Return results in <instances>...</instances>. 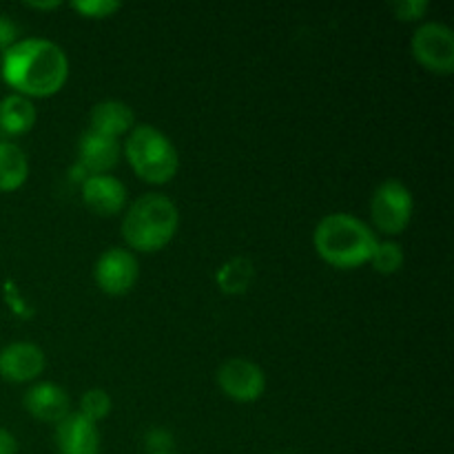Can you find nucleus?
Returning a JSON list of instances; mask_svg holds the SVG:
<instances>
[{
  "label": "nucleus",
  "instance_id": "obj_2",
  "mask_svg": "<svg viewBox=\"0 0 454 454\" xmlns=\"http://www.w3.org/2000/svg\"><path fill=\"white\" fill-rule=\"evenodd\" d=\"M313 244L319 257L335 269H357L371 262L377 238L359 217L331 213L315 229Z\"/></svg>",
  "mask_w": 454,
  "mask_h": 454
},
{
  "label": "nucleus",
  "instance_id": "obj_19",
  "mask_svg": "<svg viewBox=\"0 0 454 454\" xmlns=\"http://www.w3.org/2000/svg\"><path fill=\"white\" fill-rule=\"evenodd\" d=\"M111 406H114V403H111V397L106 390L91 388L82 395V399H80V415L87 417L93 424H98V421L105 419V417L109 415Z\"/></svg>",
  "mask_w": 454,
  "mask_h": 454
},
{
  "label": "nucleus",
  "instance_id": "obj_22",
  "mask_svg": "<svg viewBox=\"0 0 454 454\" xmlns=\"http://www.w3.org/2000/svg\"><path fill=\"white\" fill-rule=\"evenodd\" d=\"M146 446H149L151 454L155 452H168V448L173 446V437L162 428H155L146 434Z\"/></svg>",
  "mask_w": 454,
  "mask_h": 454
},
{
  "label": "nucleus",
  "instance_id": "obj_11",
  "mask_svg": "<svg viewBox=\"0 0 454 454\" xmlns=\"http://www.w3.org/2000/svg\"><path fill=\"white\" fill-rule=\"evenodd\" d=\"M25 408L35 419L49 421V424H60L71 412V399L58 384L43 381V384L31 386L25 393Z\"/></svg>",
  "mask_w": 454,
  "mask_h": 454
},
{
  "label": "nucleus",
  "instance_id": "obj_16",
  "mask_svg": "<svg viewBox=\"0 0 454 454\" xmlns=\"http://www.w3.org/2000/svg\"><path fill=\"white\" fill-rule=\"evenodd\" d=\"M29 177V160L13 142H0V193L18 191Z\"/></svg>",
  "mask_w": 454,
  "mask_h": 454
},
{
  "label": "nucleus",
  "instance_id": "obj_14",
  "mask_svg": "<svg viewBox=\"0 0 454 454\" xmlns=\"http://www.w3.org/2000/svg\"><path fill=\"white\" fill-rule=\"evenodd\" d=\"M133 124H136V115L131 106L122 100L98 102L91 109V131L102 133V136L118 140V136L131 131Z\"/></svg>",
  "mask_w": 454,
  "mask_h": 454
},
{
  "label": "nucleus",
  "instance_id": "obj_26",
  "mask_svg": "<svg viewBox=\"0 0 454 454\" xmlns=\"http://www.w3.org/2000/svg\"><path fill=\"white\" fill-rule=\"evenodd\" d=\"M155 454H171V452H155Z\"/></svg>",
  "mask_w": 454,
  "mask_h": 454
},
{
  "label": "nucleus",
  "instance_id": "obj_23",
  "mask_svg": "<svg viewBox=\"0 0 454 454\" xmlns=\"http://www.w3.org/2000/svg\"><path fill=\"white\" fill-rule=\"evenodd\" d=\"M16 43H18L16 22L7 16H0V51H7V49Z\"/></svg>",
  "mask_w": 454,
  "mask_h": 454
},
{
  "label": "nucleus",
  "instance_id": "obj_15",
  "mask_svg": "<svg viewBox=\"0 0 454 454\" xmlns=\"http://www.w3.org/2000/svg\"><path fill=\"white\" fill-rule=\"evenodd\" d=\"M35 106L29 98L12 93L0 100V129L9 136H22L35 124Z\"/></svg>",
  "mask_w": 454,
  "mask_h": 454
},
{
  "label": "nucleus",
  "instance_id": "obj_3",
  "mask_svg": "<svg viewBox=\"0 0 454 454\" xmlns=\"http://www.w3.org/2000/svg\"><path fill=\"white\" fill-rule=\"evenodd\" d=\"M180 213L176 202L162 193H146L129 207L122 220V235L136 251L151 253L167 247L177 233Z\"/></svg>",
  "mask_w": 454,
  "mask_h": 454
},
{
  "label": "nucleus",
  "instance_id": "obj_9",
  "mask_svg": "<svg viewBox=\"0 0 454 454\" xmlns=\"http://www.w3.org/2000/svg\"><path fill=\"white\" fill-rule=\"evenodd\" d=\"M44 353L40 346L29 341H16L0 353V377L13 384L35 380L44 371Z\"/></svg>",
  "mask_w": 454,
  "mask_h": 454
},
{
  "label": "nucleus",
  "instance_id": "obj_1",
  "mask_svg": "<svg viewBox=\"0 0 454 454\" xmlns=\"http://www.w3.org/2000/svg\"><path fill=\"white\" fill-rule=\"evenodd\" d=\"M0 74L20 96L47 98L60 91L69 78V60L51 40L25 38L3 53Z\"/></svg>",
  "mask_w": 454,
  "mask_h": 454
},
{
  "label": "nucleus",
  "instance_id": "obj_18",
  "mask_svg": "<svg viewBox=\"0 0 454 454\" xmlns=\"http://www.w3.org/2000/svg\"><path fill=\"white\" fill-rule=\"evenodd\" d=\"M371 264L377 273L393 275L403 266V251L395 242H377L375 253L371 257Z\"/></svg>",
  "mask_w": 454,
  "mask_h": 454
},
{
  "label": "nucleus",
  "instance_id": "obj_8",
  "mask_svg": "<svg viewBox=\"0 0 454 454\" xmlns=\"http://www.w3.org/2000/svg\"><path fill=\"white\" fill-rule=\"evenodd\" d=\"M140 275V266L133 253L124 248H109L98 257L93 266V278L96 284L109 295H124L131 291Z\"/></svg>",
  "mask_w": 454,
  "mask_h": 454
},
{
  "label": "nucleus",
  "instance_id": "obj_24",
  "mask_svg": "<svg viewBox=\"0 0 454 454\" xmlns=\"http://www.w3.org/2000/svg\"><path fill=\"white\" fill-rule=\"evenodd\" d=\"M0 454H18V442L7 428H0Z\"/></svg>",
  "mask_w": 454,
  "mask_h": 454
},
{
  "label": "nucleus",
  "instance_id": "obj_7",
  "mask_svg": "<svg viewBox=\"0 0 454 454\" xmlns=\"http://www.w3.org/2000/svg\"><path fill=\"white\" fill-rule=\"evenodd\" d=\"M217 386L222 388V393L229 395L235 402L251 403L264 395L266 377L257 364L242 357H233L222 364L220 371H217Z\"/></svg>",
  "mask_w": 454,
  "mask_h": 454
},
{
  "label": "nucleus",
  "instance_id": "obj_17",
  "mask_svg": "<svg viewBox=\"0 0 454 454\" xmlns=\"http://www.w3.org/2000/svg\"><path fill=\"white\" fill-rule=\"evenodd\" d=\"M253 278H255V266L248 257H233L226 264L220 266L215 275V282L222 293L226 295H239V293L248 291Z\"/></svg>",
  "mask_w": 454,
  "mask_h": 454
},
{
  "label": "nucleus",
  "instance_id": "obj_21",
  "mask_svg": "<svg viewBox=\"0 0 454 454\" xmlns=\"http://www.w3.org/2000/svg\"><path fill=\"white\" fill-rule=\"evenodd\" d=\"M428 0H402V3H393V12L399 20H417L428 12Z\"/></svg>",
  "mask_w": 454,
  "mask_h": 454
},
{
  "label": "nucleus",
  "instance_id": "obj_25",
  "mask_svg": "<svg viewBox=\"0 0 454 454\" xmlns=\"http://www.w3.org/2000/svg\"><path fill=\"white\" fill-rule=\"evenodd\" d=\"M27 7H35V9H56V7H60V3H58V0H53V3H27Z\"/></svg>",
  "mask_w": 454,
  "mask_h": 454
},
{
  "label": "nucleus",
  "instance_id": "obj_5",
  "mask_svg": "<svg viewBox=\"0 0 454 454\" xmlns=\"http://www.w3.org/2000/svg\"><path fill=\"white\" fill-rule=\"evenodd\" d=\"M415 200L411 189L399 180H386L375 189L371 200V215L377 229L386 235H399L411 224Z\"/></svg>",
  "mask_w": 454,
  "mask_h": 454
},
{
  "label": "nucleus",
  "instance_id": "obj_4",
  "mask_svg": "<svg viewBox=\"0 0 454 454\" xmlns=\"http://www.w3.org/2000/svg\"><path fill=\"white\" fill-rule=\"evenodd\" d=\"M127 160L133 171L146 182L164 184L176 177L180 168V155L176 145L149 124H140L131 131L127 140Z\"/></svg>",
  "mask_w": 454,
  "mask_h": 454
},
{
  "label": "nucleus",
  "instance_id": "obj_12",
  "mask_svg": "<svg viewBox=\"0 0 454 454\" xmlns=\"http://www.w3.org/2000/svg\"><path fill=\"white\" fill-rule=\"evenodd\" d=\"M82 200L98 215H115L127 204V189L118 177L109 176H89L82 182Z\"/></svg>",
  "mask_w": 454,
  "mask_h": 454
},
{
  "label": "nucleus",
  "instance_id": "obj_13",
  "mask_svg": "<svg viewBox=\"0 0 454 454\" xmlns=\"http://www.w3.org/2000/svg\"><path fill=\"white\" fill-rule=\"evenodd\" d=\"M80 164L89 171V176H105L111 168L118 164L120 146L115 137L102 136L89 129L82 137H80L78 146Z\"/></svg>",
  "mask_w": 454,
  "mask_h": 454
},
{
  "label": "nucleus",
  "instance_id": "obj_20",
  "mask_svg": "<svg viewBox=\"0 0 454 454\" xmlns=\"http://www.w3.org/2000/svg\"><path fill=\"white\" fill-rule=\"evenodd\" d=\"M71 7L87 18H106L114 12H118L122 4L115 3V0H82V3L75 0V3H71Z\"/></svg>",
  "mask_w": 454,
  "mask_h": 454
},
{
  "label": "nucleus",
  "instance_id": "obj_6",
  "mask_svg": "<svg viewBox=\"0 0 454 454\" xmlns=\"http://www.w3.org/2000/svg\"><path fill=\"white\" fill-rule=\"evenodd\" d=\"M412 56L434 74H452L454 34L443 22H426L412 35Z\"/></svg>",
  "mask_w": 454,
  "mask_h": 454
},
{
  "label": "nucleus",
  "instance_id": "obj_10",
  "mask_svg": "<svg viewBox=\"0 0 454 454\" xmlns=\"http://www.w3.org/2000/svg\"><path fill=\"white\" fill-rule=\"evenodd\" d=\"M58 454H98L100 433L93 421L80 412H69L56 428Z\"/></svg>",
  "mask_w": 454,
  "mask_h": 454
}]
</instances>
